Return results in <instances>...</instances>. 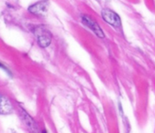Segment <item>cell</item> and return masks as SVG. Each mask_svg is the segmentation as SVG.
<instances>
[{
	"mask_svg": "<svg viewBox=\"0 0 155 133\" xmlns=\"http://www.w3.org/2000/svg\"><path fill=\"white\" fill-rule=\"evenodd\" d=\"M49 2L48 0H42V1L37 2L34 5H32L28 8L29 12L36 16H44L48 8Z\"/></svg>",
	"mask_w": 155,
	"mask_h": 133,
	"instance_id": "277c9868",
	"label": "cell"
},
{
	"mask_svg": "<svg viewBox=\"0 0 155 133\" xmlns=\"http://www.w3.org/2000/svg\"><path fill=\"white\" fill-rule=\"evenodd\" d=\"M81 19H82L83 24L85 25V26H87L89 29H91L97 36L101 37V38L104 37V34H103L102 28L100 27V25H99L95 21L92 20L91 17H89L87 16H82Z\"/></svg>",
	"mask_w": 155,
	"mask_h": 133,
	"instance_id": "3957f363",
	"label": "cell"
},
{
	"mask_svg": "<svg viewBox=\"0 0 155 133\" xmlns=\"http://www.w3.org/2000/svg\"><path fill=\"white\" fill-rule=\"evenodd\" d=\"M102 16L103 18V20L107 24L113 25L114 27H121L122 25L121 18L115 12L110 9H103L102 11Z\"/></svg>",
	"mask_w": 155,
	"mask_h": 133,
	"instance_id": "7a4b0ae2",
	"label": "cell"
},
{
	"mask_svg": "<svg viewBox=\"0 0 155 133\" xmlns=\"http://www.w3.org/2000/svg\"><path fill=\"white\" fill-rule=\"evenodd\" d=\"M23 117H24V123L27 124V126L28 127V128H30L31 130H35V129L37 128V127H36L35 121L33 120V119L31 118L29 115H27V114L24 111L23 113Z\"/></svg>",
	"mask_w": 155,
	"mask_h": 133,
	"instance_id": "8992f818",
	"label": "cell"
},
{
	"mask_svg": "<svg viewBox=\"0 0 155 133\" xmlns=\"http://www.w3.org/2000/svg\"><path fill=\"white\" fill-rule=\"evenodd\" d=\"M35 35L37 37V40H38L39 45L43 48H46L49 46V44L51 43L52 41V35L48 30L46 28H37L35 30Z\"/></svg>",
	"mask_w": 155,
	"mask_h": 133,
	"instance_id": "6da1fadb",
	"label": "cell"
},
{
	"mask_svg": "<svg viewBox=\"0 0 155 133\" xmlns=\"http://www.w3.org/2000/svg\"><path fill=\"white\" fill-rule=\"evenodd\" d=\"M12 111V106L9 100L4 96L1 97V114H8Z\"/></svg>",
	"mask_w": 155,
	"mask_h": 133,
	"instance_id": "5b68a950",
	"label": "cell"
}]
</instances>
